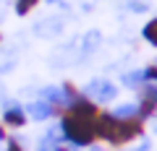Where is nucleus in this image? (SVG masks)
<instances>
[{
  "label": "nucleus",
  "mask_w": 157,
  "mask_h": 151,
  "mask_svg": "<svg viewBox=\"0 0 157 151\" xmlns=\"http://www.w3.org/2000/svg\"><path fill=\"white\" fill-rule=\"evenodd\" d=\"M141 130H144V125H141L139 117L136 120H118V117H113L110 112H100L94 117L97 138H105V141H110V143H115V146L136 141L141 135Z\"/></svg>",
  "instance_id": "f257e3e1"
},
{
  "label": "nucleus",
  "mask_w": 157,
  "mask_h": 151,
  "mask_svg": "<svg viewBox=\"0 0 157 151\" xmlns=\"http://www.w3.org/2000/svg\"><path fill=\"white\" fill-rule=\"evenodd\" d=\"M141 37H144L147 45L157 47V16H155V18H149V21L144 23V29H141Z\"/></svg>",
  "instance_id": "0eeeda50"
},
{
  "label": "nucleus",
  "mask_w": 157,
  "mask_h": 151,
  "mask_svg": "<svg viewBox=\"0 0 157 151\" xmlns=\"http://www.w3.org/2000/svg\"><path fill=\"white\" fill-rule=\"evenodd\" d=\"M155 133H157V123H155Z\"/></svg>",
  "instance_id": "a211bd4d"
},
{
  "label": "nucleus",
  "mask_w": 157,
  "mask_h": 151,
  "mask_svg": "<svg viewBox=\"0 0 157 151\" xmlns=\"http://www.w3.org/2000/svg\"><path fill=\"white\" fill-rule=\"evenodd\" d=\"M84 96L92 99L94 104H105V102H113L118 96V89H115V84H110L107 78H94V81L86 84Z\"/></svg>",
  "instance_id": "7ed1b4c3"
},
{
  "label": "nucleus",
  "mask_w": 157,
  "mask_h": 151,
  "mask_svg": "<svg viewBox=\"0 0 157 151\" xmlns=\"http://www.w3.org/2000/svg\"><path fill=\"white\" fill-rule=\"evenodd\" d=\"M89 151H105V149H89Z\"/></svg>",
  "instance_id": "dca6fc26"
},
{
  "label": "nucleus",
  "mask_w": 157,
  "mask_h": 151,
  "mask_svg": "<svg viewBox=\"0 0 157 151\" xmlns=\"http://www.w3.org/2000/svg\"><path fill=\"white\" fill-rule=\"evenodd\" d=\"M24 112H26L29 117H34V120H47V117H52V115H55V107H52L50 102L39 99V102L26 104V107H24Z\"/></svg>",
  "instance_id": "20e7f679"
},
{
  "label": "nucleus",
  "mask_w": 157,
  "mask_h": 151,
  "mask_svg": "<svg viewBox=\"0 0 157 151\" xmlns=\"http://www.w3.org/2000/svg\"><path fill=\"white\" fill-rule=\"evenodd\" d=\"M141 70H144V84H155L157 81V65H147Z\"/></svg>",
  "instance_id": "f8f14e48"
},
{
  "label": "nucleus",
  "mask_w": 157,
  "mask_h": 151,
  "mask_svg": "<svg viewBox=\"0 0 157 151\" xmlns=\"http://www.w3.org/2000/svg\"><path fill=\"white\" fill-rule=\"evenodd\" d=\"M42 99L55 107V104H60V102H66V94H63V89H58V86H47V89H42Z\"/></svg>",
  "instance_id": "6e6552de"
},
{
  "label": "nucleus",
  "mask_w": 157,
  "mask_h": 151,
  "mask_svg": "<svg viewBox=\"0 0 157 151\" xmlns=\"http://www.w3.org/2000/svg\"><path fill=\"white\" fill-rule=\"evenodd\" d=\"M149 146H152V143H149V141H141V143H139V146H136V149H134V151H149Z\"/></svg>",
  "instance_id": "2eb2a0df"
},
{
  "label": "nucleus",
  "mask_w": 157,
  "mask_h": 151,
  "mask_svg": "<svg viewBox=\"0 0 157 151\" xmlns=\"http://www.w3.org/2000/svg\"><path fill=\"white\" fill-rule=\"evenodd\" d=\"M123 86H131V89H141L144 86V70H131L123 76Z\"/></svg>",
  "instance_id": "1a4fd4ad"
},
{
  "label": "nucleus",
  "mask_w": 157,
  "mask_h": 151,
  "mask_svg": "<svg viewBox=\"0 0 157 151\" xmlns=\"http://www.w3.org/2000/svg\"><path fill=\"white\" fill-rule=\"evenodd\" d=\"M100 39H102L100 31H89V34L84 37V52H94V50H97L94 45H100Z\"/></svg>",
  "instance_id": "9d476101"
},
{
  "label": "nucleus",
  "mask_w": 157,
  "mask_h": 151,
  "mask_svg": "<svg viewBox=\"0 0 157 151\" xmlns=\"http://www.w3.org/2000/svg\"><path fill=\"white\" fill-rule=\"evenodd\" d=\"M128 5H131V11H136V13H144L147 11V3H144V0H131Z\"/></svg>",
  "instance_id": "ddd939ff"
},
{
  "label": "nucleus",
  "mask_w": 157,
  "mask_h": 151,
  "mask_svg": "<svg viewBox=\"0 0 157 151\" xmlns=\"http://www.w3.org/2000/svg\"><path fill=\"white\" fill-rule=\"evenodd\" d=\"M6 151H21V146H18L16 141H8V146H6Z\"/></svg>",
  "instance_id": "4468645a"
},
{
  "label": "nucleus",
  "mask_w": 157,
  "mask_h": 151,
  "mask_svg": "<svg viewBox=\"0 0 157 151\" xmlns=\"http://www.w3.org/2000/svg\"><path fill=\"white\" fill-rule=\"evenodd\" d=\"M63 135L71 141L73 146H86L97 138L94 133V120L89 117H78V115H66L63 117V125H60Z\"/></svg>",
  "instance_id": "f03ea898"
},
{
  "label": "nucleus",
  "mask_w": 157,
  "mask_h": 151,
  "mask_svg": "<svg viewBox=\"0 0 157 151\" xmlns=\"http://www.w3.org/2000/svg\"><path fill=\"white\" fill-rule=\"evenodd\" d=\"M155 65H157V63H155Z\"/></svg>",
  "instance_id": "6ab92c4d"
},
{
  "label": "nucleus",
  "mask_w": 157,
  "mask_h": 151,
  "mask_svg": "<svg viewBox=\"0 0 157 151\" xmlns=\"http://www.w3.org/2000/svg\"><path fill=\"white\" fill-rule=\"evenodd\" d=\"M47 3H58V0H47Z\"/></svg>",
  "instance_id": "f3484780"
},
{
  "label": "nucleus",
  "mask_w": 157,
  "mask_h": 151,
  "mask_svg": "<svg viewBox=\"0 0 157 151\" xmlns=\"http://www.w3.org/2000/svg\"><path fill=\"white\" fill-rule=\"evenodd\" d=\"M110 115L118 120H136L139 117V104H118Z\"/></svg>",
  "instance_id": "423d86ee"
},
{
  "label": "nucleus",
  "mask_w": 157,
  "mask_h": 151,
  "mask_svg": "<svg viewBox=\"0 0 157 151\" xmlns=\"http://www.w3.org/2000/svg\"><path fill=\"white\" fill-rule=\"evenodd\" d=\"M37 3H39V0H16V13H18V16H26Z\"/></svg>",
  "instance_id": "9b49d317"
},
{
  "label": "nucleus",
  "mask_w": 157,
  "mask_h": 151,
  "mask_svg": "<svg viewBox=\"0 0 157 151\" xmlns=\"http://www.w3.org/2000/svg\"><path fill=\"white\" fill-rule=\"evenodd\" d=\"M3 120H6V125H11V128H24V125H26V112L18 104H8V107H3Z\"/></svg>",
  "instance_id": "39448f33"
}]
</instances>
